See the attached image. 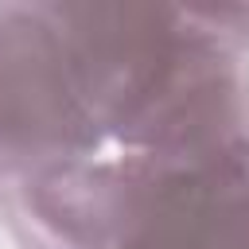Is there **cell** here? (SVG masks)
Masks as SVG:
<instances>
[{
  "mask_svg": "<svg viewBox=\"0 0 249 249\" xmlns=\"http://www.w3.org/2000/svg\"><path fill=\"white\" fill-rule=\"evenodd\" d=\"M132 156L101 152L0 179V222L19 249H117L136 210Z\"/></svg>",
  "mask_w": 249,
  "mask_h": 249,
  "instance_id": "3",
  "label": "cell"
},
{
  "mask_svg": "<svg viewBox=\"0 0 249 249\" xmlns=\"http://www.w3.org/2000/svg\"><path fill=\"white\" fill-rule=\"evenodd\" d=\"M191 12L210 39L249 58V4H191Z\"/></svg>",
  "mask_w": 249,
  "mask_h": 249,
  "instance_id": "5",
  "label": "cell"
},
{
  "mask_svg": "<svg viewBox=\"0 0 249 249\" xmlns=\"http://www.w3.org/2000/svg\"><path fill=\"white\" fill-rule=\"evenodd\" d=\"M132 160L140 191L117 249H249V163Z\"/></svg>",
  "mask_w": 249,
  "mask_h": 249,
  "instance_id": "4",
  "label": "cell"
},
{
  "mask_svg": "<svg viewBox=\"0 0 249 249\" xmlns=\"http://www.w3.org/2000/svg\"><path fill=\"white\" fill-rule=\"evenodd\" d=\"M54 4L109 152L249 163V58L191 4Z\"/></svg>",
  "mask_w": 249,
  "mask_h": 249,
  "instance_id": "1",
  "label": "cell"
},
{
  "mask_svg": "<svg viewBox=\"0 0 249 249\" xmlns=\"http://www.w3.org/2000/svg\"><path fill=\"white\" fill-rule=\"evenodd\" d=\"M109 152L54 4H0V179Z\"/></svg>",
  "mask_w": 249,
  "mask_h": 249,
  "instance_id": "2",
  "label": "cell"
}]
</instances>
